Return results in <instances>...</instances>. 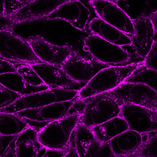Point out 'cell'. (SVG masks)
Wrapping results in <instances>:
<instances>
[{"label": "cell", "instance_id": "obj_1", "mask_svg": "<svg viewBox=\"0 0 157 157\" xmlns=\"http://www.w3.org/2000/svg\"><path fill=\"white\" fill-rule=\"evenodd\" d=\"M143 65L144 61L122 66H109L101 69L78 91L77 99L83 100L114 89Z\"/></svg>", "mask_w": 157, "mask_h": 157}, {"label": "cell", "instance_id": "obj_2", "mask_svg": "<svg viewBox=\"0 0 157 157\" xmlns=\"http://www.w3.org/2000/svg\"><path fill=\"white\" fill-rule=\"evenodd\" d=\"M79 122L89 128L120 116L121 104L107 92L83 100Z\"/></svg>", "mask_w": 157, "mask_h": 157}, {"label": "cell", "instance_id": "obj_3", "mask_svg": "<svg viewBox=\"0 0 157 157\" xmlns=\"http://www.w3.org/2000/svg\"><path fill=\"white\" fill-rule=\"evenodd\" d=\"M81 112H74L46 124L38 132V140L46 149L69 147L72 134L79 122Z\"/></svg>", "mask_w": 157, "mask_h": 157}, {"label": "cell", "instance_id": "obj_4", "mask_svg": "<svg viewBox=\"0 0 157 157\" xmlns=\"http://www.w3.org/2000/svg\"><path fill=\"white\" fill-rule=\"evenodd\" d=\"M85 51L94 60L109 66H122L134 63L131 54L121 46L109 42L92 34L84 40Z\"/></svg>", "mask_w": 157, "mask_h": 157}, {"label": "cell", "instance_id": "obj_5", "mask_svg": "<svg viewBox=\"0 0 157 157\" xmlns=\"http://www.w3.org/2000/svg\"><path fill=\"white\" fill-rule=\"evenodd\" d=\"M78 91L62 88H50L33 94L23 96L0 112L15 113L24 110L36 108L55 102L77 98Z\"/></svg>", "mask_w": 157, "mask_h": 157}, {"label": "cell", "instance_id": "obj_6", "mask_svg": "<svg viewBox=\"0 0 157 157\" xmlns=\"http://www.w3.org/2000/svg\"><path fill=\"white\" fill-rule=\"evenodd\" d=\"M0 56L27 64L43 63L36 55L26 38L13 30L0 31Z\"/></svg>", "mask_w": 157, "mask_h": 157}, {"label": "cell", "instance_id": "obj_7", "mask_svg": "<svg viewBox=\"0 0 157 157\" xmlns=\"http://www.w3.org/2000/svg\"><path fill=\"white\" fill-rule=\"evenodd\" d=\"M78 99L55 102L36 108L24 110L14 113L21 117L29 125L40 130L50 122L61 119L70 114Z\"/></svg>", "mask_w": 157, "mask_h": 157}, {"label": "cell", "instance_id": "obj_8", "mask_svg": "<svg viewBox=\"0 0 157 157\" xmlns=\"http://www.w3.org/2000/svg\"><path fill=\"white\" fill-rule=\"evenodd\" d=\"M106 92L121 105L126 103L150 108H157V92L143 83L123 82Z\"/></svg>", "mask_w": 157, "mask_h": 157}, {"label": "cell", "instance_id": "obj_9", "mask_svg": "<svg viewBox=\"0 0 157 157\" xmlns=\"http://www.w3.org/2000/svg\"><path fill=\"white\" fill-rule=\"evenodd\" d=\"M120 116L126 121L130 130L142 134L157 131L156 109L124 103L121 105Z\"/></svg>", "mask_w": 157, "mask_h": 157}, {"label": "cell", "instance_id": "obj_10", "mask_svg": "<svg viewBox=\"0 0 157 157\" xmlns=\"http://www.w3.org/2000/svg\"><path fill=\"white\" fill-rule=\"evenodd\" d=\"M109 65L95 60H87L73 50L61 68L75 82L83 87L101 69Z\"/></svg>", "mask_w": 157, "mask_h": 157}, {"label": "cell", "instance_id": "obj_11", "mask_svg": "<svg viewBox=\"0 0 157 157\" xmlns=\"http://www.w3.org/2000/svg\"><path fill=\"white\" fill-rule=\"evenodd\" d=\"M26 39L40 60L43 63L60 67L74 50L69 46L57 45L50 43L40 35L30 36Z\"/></svg>", "mask_w": 157, "mask_h": 157}, {"label": "cell", "instance_id": "obj_12", "mask_svg": "<svg viewBox=\"0 0 157 157\" xmlns=\"http://www.w3.org/2000/svg\"><path fill=\"white\" fill-rule=\"evenodd\" d=\"M99 18L125 34H132V20L115 3L106 0H89Z\"/></svg>", "mask_w": 157, "mask_h": 157}, {"label": "cell", "instance_id": "obj_13", "mask_svg": "<svg viewBox=\"0 0 157 157\" xmlns=\"http://www.w3.org/2000/svg\"><path fill=\"white\" fill-rule=\"evenodd\" d=\"M71 0H33L8 16L14 25L44 18Z\"/></svg>", "mask_w": 157, "mask_h": 157}, {"label": "cell", "instance_id": "obj_14", "mask_svg": "<svg viewBox=\"0 0 157 157\" xmlns=\"http://www.w3.org/2000/svg\"><path fill=\"white\" fill-rule=\"evenodd\" d=\"M90 15L89 9L82 2L71 0L62 4L44 18L47 20L63 19L77 29L84 30Z\"/></svg>", "mask_w": 157, "mask_h": 157}, {"label": "cell", "instance_id": "obj_15", "mask_svg": "<svg viewBox=\"0 0 157 157\" xmlns=\"http://www.w3.org/2000/svg\"><path fill=\"white\" fill-rule=\"evenodd\" d=\"M30 65L44 84L50 88H62L79 91L83 87L73 81L61 67L46 63Z\"/></svg>", "mask_w": 157, "mask_h": 157}, {"label": "cell", "instance_id": "obj_16", "mask_svg": "<svg viewBox=\"0 0 157 157\" xmlns=\"http://www.w3.org/2000/svg\"><path fill=\"white\" fill-rule=\"evenodd\" d=\"M134 32L132 44L136 53L144 60L155 42V32L149 17L142 15L132 19Z\"/></svg>", "mask_w": 157, "mask_h": 157}, {"label": "cell", "instance_id": "obj_17", "mask_svg": "<svg viewBox=\"0 0 157 157\" xmlns=\"http://www.w3.org/2000/svg\"><path fill=\"white\" fill-rule=\"evenodd\" d=\"M144 140L142 134L129 129L112 139L109 144L114 157H135Z\"/></svg>", "mask_w": 157, "mask_h": 157}, {"label": "cell", "instance_id": "obj_18", "mask_svg": "<svg viewBox=\"0 0 157 157\" xmlns=\"http://www.w3.org/2000/svg\"><path fill=\"white\" fill-rule=\"evenodd\" d=\"M40 130L29 126L15 139L17 157H42L46 148L38 140Z\"/></svg>", "mask_w": 157, "mask_h": 157}, {"label": "cell", "instance_id": "obj_19", "mask_svg": "<svg viewBox=\"0 0 157 157\" xmlns=\"http://www.w3.org/2000/svg\"><path fill=\"white\" fill-rule=\"evenodd\" d=\"M92 34L119 46L132 44V40L125 33L100 18H94L89 25Z\"/></svg>", "mask_w": 157, "mask_h": 157}, {"label": "cell", "instance_id": "obj_20", "mask_svg": "<svg viewBox=\"0 0 157 157\" xmlns=\"http://www.w3.org/2000/svg\"><path fill=\"white\" fill-rule=\"evenodd\" d=\"M90 128L95 138L104 143H109L112 139L129 129L126 121L120 116Z\"/></svg>", "mask_w": 157, "mask_h": 157}, {"label": "cell", "instance_id": "obj_21", "mask_svg": "<svg viewBox=\"0 0 157 157\" xmlns=\"http://www.w3.org/2000/svg\"><path fill=\"white\" fill-rule=\"evenodd\" d=\"M0 83L8 89L22 96L50 88L46 84L40 86L29 84L17 72L0 75Z\"/></svg>", "mask_w": 157, "mask_h": 157}, {"label": "cell", "instance_id": "obj_22", "mask_svg": "<svg viewBox=\"0 0 157 157\" xmlns=\"http://www.w3.org/2000/svg\"><path fill=\"white\" fill-rule=\"evenodd\" d=\"M29 126L23 118L14 113L0 112L1 135H18Z\"/></svg>", "mask_w": 157, "mask_h": 157}, {"label": "cell", "instance_id": "obj_23", "mask_svg": "<svg viewBox=\"0 0 157 157\" xmlns=\"http://www.w3.org/2000/svg\"><path fill=\"white\" fill-rule=\"evenodd\" d=\"M94 137L90 128L78 123L72 134L70 142L75 147L78 157H85L87 146Z\"/></svg>", "mask_w": 157, "mask_h": 157}, {"label": "cell", "instance_id": "obj_24", "mask_svg": "<svg viewBox=\"0 0 157 157\" xmlns=\"http://www.w3.org/2000/svg\"><path fill=\"white\" fill-rule=\"evenodd\" d=\"M124 82L143 83L157 93V71L144 65L136 70Z\"/></svg>", "mask_w": 157, "mask_h": 157}, {"label": "cell", "instance_id": "obj_25", "mask_svg": "<svg viewBox=\"0 0 157 157\" xmlns=\"http://www.w3.org/2000/svg\"><path fill=\"white\" fill-rule=\"evenodd\" d=\"M85 157H114L109 143H101L95 136L89 143Z\"/></svg>", "mask_w": 157, "mask_h": 157}, {"label": "cell", "instance_id": "obj_26", "mask_svg": "<svg viewBox=\"0 0 157 157\" xmlns=\"http://www.w3.org/2000/svg\"><path fill=\"white\" fill-rule=\"evenodd\" d=\"M144 135V143L136 156L157 157V131Z\"/></svg>", "mask_w": 157, "mask_h": 157}, {"label": "cell", "instance_id": "obj_27", "mask_svg": "<svg viewBox=\"0 0 157 157\" xmlns=\"http://www.w3.org/2000/svg\"><path fill=\"white\" fill-rule=\"evenodd\" d=\"M17 72L26 83L30 85L40 86L45 84L29 64H22L17 68Z\"/></svg>", "mask_w": 157, "mask_h": 157}, {"label": "cell", "instance_id": "obj_28", "mask_svg": "<svg viewBox=\"0 0 157 157\" xmlns=\"http://www.w3.org/2000/svg\"><path fill=\"white\" fill-rule=\"evenodd\" d=\"M22 96L8 89L0 83V109L13 104Z\"/></svg>", "mask_w": 157, "mask_h": 157}, {"label": "cell", "instance_id": "obj_29", "mask_svg": "<svg viewBox=\"0 0 157 157\" xmlns=\"http://www.w3.org/2000/svg\"><path fill=\"white\" fill-rule=\"evenodd\" d=\"M33 0H5L4 14L9 16Z\"/></svg>", "mask_w": 157, "mask_h": 157}, {"label": "cell", "instance_id": "obj_30", "mask_svg": "<svg viewBox=\"0 0 157 157\" xmlns=\"http://www.w3.org/2000/svg\"><path fill=\"white\" fill-rule=\"evenodd\" d=\"M144 65L147 68L157 71V39L145 58Z\"/></svg>", "mask_w": 157, "mask_h": 157}, {"label": "cell", "instance_id": "obj_31", "mask_svg": "<svg viewBox=\"0 0 157 157\" xmlns=\"http://www.w3.org/2000/svg\"><path fill=\"white\" fill-rule=\"evenodd\" d=\"M22 64L7 59H0V75L16 73L17 68Z\"/></svg>", "mask_w": 157, "mask_h": 157}, {"label": "cell", "instance_id": "obj_32", "mask_svg": "<svg viewBox=\"0 0 157 157\" xmlns=\"http://www.w3.org/2000/svg\"><path fill=\"white\" fill-rule=\"evenodd\" d=\"M17 135H0V157H2L7 147Z\"/></svg>", "mask_w": 157, "mask_h": 157}, {"label": "cell", "instance_id": "obj_33", "mask_svg": "<svg viewBox=\"0 0 157 157\" xmlns=\"http://www.w3.org/2000/svg\"><path fill=\"white\" fill-rule=\"evenodd\" d=\"M69 147L64 149H46L42 157H66L69 152Z\"/></svg>", "mask_w": 157, "mask_h": 157}, {"label": "cell", "instance_id": "obj_34", "mask_svg": "<svg viewBox=\"0 0 157 157\" xmlns=\"http://www.w3.org/2000/svg\"><path fill=\"white\" fill-rule=\"evenodd\" d=\"M14 26L8 16L0 14V31L13 30Z\"/></svg>", "mask_w": 157, "mask_h": 157}, {"label": "cell", "instance_id": "obj_35", "mask_svg": "<svg viewBox=\"0 0 157 157\" xmlns=\"http://www.w3.org/2000/svg\"><path fill=\"white\" fill-rule=\"evenodd\" d=\"M15 139L13 141H12L7 147L2 157H17Z\"/></svg>", "mask_w": 157, "mask_h": 157}, {"label": "cell", "instance_id": "obj_36", "mask_svg": "<svg viewBox=\"0 0 157 157\" xmlns=\"http://www.w3.org/2000/svg\"><path fill=\"white\" fill-rule=\"evenodd\" d=\"M149 18L152 21L155 34H157V11L152 13L150 14Z\"/></svg>", "mask_w": 157, "mask_h": 157}, {"label": "cell", "instance_id": "obj_37", "mask_svg": "<svg viewBox=\"0 0 157 157\" xmlns=\"http://www.w3.org/2000/svg\"><path fill=\"white\" fill-rule=\"evenodd\" d=\"M5 1V0H0V14H4Z\"/></svg>", "mask_w": 157, "mask_h": 157}, {"label": "cell", "instance_id": "obj_38", "mask_svg": "<svg viewBox=\"0 0 157 157\" xmlns=\"http://www.w3.org/2000/svg\"><path fill=\"white\" fill-rule=\"evenodd\" d=\"M106 1H109V2H113L115 3V2H118V1H122V0H106Z\"/></svg>", "mask_w": 157, "mask_h": 157}, {"label": "cell", "instance_id": "obj_39", "mask_svg": "<svg viewBox=\"0 0 157 157\" xmlns=\"http://www.w3.org/2000/svg\"><path fill=\"white\" fill-rule=\"evenodd\" d=\"M0 59H5V58H4V57H2V56H0Z\"/></svg>", "mask_w": 157, "mask_h": 157}, {"label": "cell", "instance_id": "obj_40", "mask_svg": "<svg viewBox=\"0 0 157 157\" xmlns=\"http://www.w3.org/2000/svg\"><path fill=\"white\" fill-rule=\"evenodd\" d=\"M156 110H157V108H156Z\"/></svg>", "mask_w": 157, "mask_h": 157}, {"label": "cell", "instance_id": "obj_41", "mask_svg": "<svg viewBox=\"0 0 157 157\" xmlns=\"http://www.w3.org/2000/svg\"></svg>", "mask_w": 157, "mask_h": 157}]
</instances>
